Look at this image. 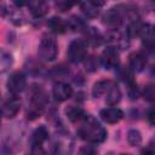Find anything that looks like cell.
<instances>
[{"instance_id":"1","label":"cell","mask_w":155,"mask_h":155,"mask_svg":"<svg viewBox=\"0 0 155 155\" xmlns=\"http://www.w3.org/2000/svg\"><path fill=\"white\" fill-rule=\"evenodd\" d=\"M78 134L81 139L88 143H93V144L102 143L107 138L105 128L92 115L84 116V119L81 120V125L78 130Z\"/></svg>"},{"instance_id":"2","label":"cell","mask_w":155,"mask_h":155,"mask_svg":"<svg viewBox=\"0 0 155 155\" xmlns=\"http://www.w3.org/2000/svg\"><path fill=\"white\" fill-rule=\"evenodd\" d=\"M47 102H48V98H47V94L44 91V88L41 86L34 85L31 88L30 102H29V105L27 109V117L29 120H35V119L40 117Z\"/></svg>"},{"instance_id":"3","label":"cell","mask_w":155,"mask_h":155,"mask_svg":"<svg viewBox=\"0 0 155 155\" xmlns=\"http://www.w3.org/2000/svg\"><path fill=\"white\" fill-rule=\"evenodd\" d=\"M38 56L44 62H52L58 56L57 41L51 36H44L38 47Z\"/></svg>"},{"instance_id":"4","label":"cell","mask_w":155,"mask_h":155,"mask_svg":"<svg viewBox=\"0 0 155 155\" xmlns=\"http://www.w3.org/2000/svg\"><path fill=\"white\" fill-rule=\"evenodd\" d=\"M125 19V5H116L111 8H109L104 16H103V23L111 28V29H117Z\"/></svg>"},{"instance_id":"5","label":"cell","mask_w":155,"mask_h":155,"mask_svg":"<svg viewBox=\"0 0 155 155\" xmlns=\"http://www.w3.org/2000/svg\"><path fill=\"white\" fill-rule=\"evenodd\" d=\"M68 58L73 63H80L84 62L87 57V45L84 40L75 39L73 40L68 46Z\"/></svg>"},{"instance_id":"6","label":"cell","mask_w":155,"mask_h":155,"mask_svg":"<svg viewBox=\"0 0 155 155\" xmlns=\"http://www.w3.org/2000/svg\"><path fill=\"white\" fill-rule=\"evenodd\" d=\"M6 86L12 94H19L27 87V76L22 71H15L10 75Z\"/></svg>"},{"instance_id":"7","label":"cell","mask_w":155,"mask_h":155,"mask_svg":"<svg viewBox=\"0 0 155 155\" xmlns=\"http://www.w3.org/2000/svg\"><path fill=\"white\" fill-rule=\"evenodd\" d=\"M101 61V64L110 70V69H114V68H117L119 67V63H120V54H119V50H116L115 47H111V46H108L103 52H102V56L99 58Z\"/></svg>"},{"instance_id":"8","label":"cell","mask_w":155,"mask_h":155,"mask_svg":"<svg viewBox=\"0 0 155 155\" xmlns=\"http://www.w3.org/2000/svg\"><path fill=\"white\" fill-rule=\"evenodd\" d=\"M73 151V140L69 134H61L52 145V155H70Z\"/></svg>"},{"instance_id":"9","label":"cell","mask_w":155,"mask_h":155,"mask_svg":"<svg viewBox=\"0 0 155 155\" xmlns=\"http://www.w3.org/2000/svg\"><path fill=\"white\" fill-rule=\"evenodd\" d=\"M48 136H50V133H48V130L44 126V125H41V126H39L34 132H33V134H31V144H33V154H36V153H42V144L48 139Z\"/></svg>"},{"instance_id":"10","label":"cell","mask_w":155,"mask_h":155,"mask_svg":"<svg viewBox=\"0 0 155 155\" xmlns=\"http://www.w3.org/2000/svg\"><path fill=\"white\" fill-rule=\"evenodd\" d=\"M19 109H21V99L17 97H11L7 101H5L0 107V114L6 119H12L18 114Z\"/></svg>"},{"instance_id":"11","label":"cell","mask_w":155,"mask_h":155,"mask_svg":"<svg viewBox=\"0 0 155 155\" xmlns=\"http://www.w3.org/2000/svg\"><path fill=\"white\" fill-rule=\"evenodd\" d=\"M137 36H139L143 41V44L153 48L154 46V40H155V33H154V27L150 23H139L138 29H137Z\"/></svg>"},{"instance_id":"12","label":"cell","mask_w":155,"mask_h":155,"mask_svg":"<svg viewBox=\"0 0 155 155\" xmlns=\"http://www.w3.org/2000/svg\"><path fill=\"white\" fill-rule=\"evenodd\" d=\"M52 94H53V97H54L56 101L64 102V101H67V99H69L71 97L73 88H71V86L69 84L58 81L52 87Z\"/></svg>"},{"instance_id":"13","label":"cell","mask_w":155,"mask_h":155,"mask_svg":"<svg viewBox=\"0 0 155 155\" xmlns=\"http://www.w3.org/2000/svg\"><path fill=\"white\" fill-rule=\"evenodd\" d=\"M99 116L107 124H116L124 117V111L120 108L109 107V108L102 109L99 111Z\"/></svg>"},{"instance_id":"14","label":"cell","mask_w":155,"mask_h":155,"mask_svg":"<svg viewBox=\"0 0 155 155\" xmlns=\"http://www.w3.org/2000/svg\"><path fill=\"white\" fill-rule=\"evenodd\" d=\"M84 38H85V44L91 45V46H99L104 41L103 34L94 27H86L84 30Z\"/></svg>"},{"instance_id":"15","label":"cell","mask_w":155,"mask_h":155,"mask_svg":"<svg viewBox=\"0 0 155 155\" xmlns=\"http://www.w3.org/2000/svg\"><path fill=\"white\" fill-rule=\"evenodd\" d=\"M128 64L133 73L134 71L139 73V71L144 70V68L147 65V57L142 52H133L128 57Z\"/></svg>"},{"instance_id":"16","label":"cell","mask_w":155,"mask_h":155,"mask_svg":"<svg viewBox=\"0 0 155 155\" xmlns=\"http://www.w3.org/2000/svg\"><path fill=\"white\" fill-rule=\"evenodd\" d=\"M104 5V2L102 1H86V2H81L80 7L82 13L88 17V18H94L99 15V8Z\"/></svg>"},{"instance_id":"17","label":"cell","mask_w":155,"mask_h":155,"mask_svg":"<svg viewBox=\"0 0 155 155\" xmlns=\"http://www.w3.org/2000/svg\"><path fill=\"white\" fill-rule=\"evenodd\" d=\"M29 12L35 18H41L48 12V5L45 1H29L27 2Z\"/></svg>"},{"instance_id":"18","label":"cell","mask_w":155,"mask_h":155,"mask_svg":"<svg viewBox=\"0 0 155 155\" xmlns=\"http://www.w3.org/2000/svg\"><path fill=\"white\" fill-rule=\"evenodd\" d=\"M47 27L50 28L51 31L56 33V34H64L68 30V25H67V21L53 16L47 21Z\"/></svg>"},{"instance_id":"19","label":"cell","mask_w":155,"mask_h":155,"mask_svg":"<svg viewBox=\"0 0 155 155\" xmlns=\"http://www.w3.org/2000/svg\"><path fill=\"white\" fill-rule=\"evenodd\" d=\"M113 84L114 82L110 80H101V81L96 82L92 87V96L94 98H99L102 96H105Z\"/></svg>"},{"instance_id":"20","label":"cell","mask_w":155,"mask_h":155,"mask_svg":"<svg viewBox=\"0 0 155 155\" xmlns=\"http://www.w3.org/2000/svg\"><path fill=\"white\" fill-rule=\"evenodd\" d=\"M120 101H121V91H120V88H119L115 84H113L111 87L109 88V91H108L107 94H105V102H107V104H109L110 107H114V105H116Z\"/></svg>"},{"instance_id":"21","label":"cell","mask_w":155,"mask_h":155,"mask_svg":"<svg viewBox=\"0 0 155 155\" xmlns=\"http://www.w3.org/2000/svg\"><path fill=\"white\" fill-rule=\"evenodd\" d=\"M65 115L71 122H78L84 119L85 113H84V109L79 105H69L65 109Z\"/></svg>"},{"instance_id":"22","label":"cell","mask_w":155,"mask_h":155,"mask_svg":"<svg viewBox=\"0 0 155 155\" xmlns=\"http://www.w3.org/2000/svg\"><path fill=\"white\" fill-rule=\"evenodd\" d=\"M119 76H120V79L128 86V88L137 85L136 81H134V78H133V71L131 70L130 67H124V68H121V69L119 70Z\"/></svg>"},{"instance_id":"23","label":"cell","mask_w":155,"mask_h":155,"mask_svg":"<svg viewBox=\"0 0 155 155\" xmlns=\"http://www.w3.org/2000/svg\"><path fill=\"white\" fill-rule=\"evenodd\" d=\"M67 25H68V29H71L73 31H82L86 28L85 22L78 16H71L67 21Z\"/></svg>"},{"instance_id":"24","label":"cell","mask_w":155,"mask_h":155,"mask_svg":"<svg viewBox=\"0 0 155 155\" xmlns=\"http://www.w3.org/2000/svg\"><path fill=\"white\" fill-rule=\"evenodd\" d=\"M12 62H13L12 56H11L10 53H7V52L0 50V74L7 71V70L11 68Z\"/></svg>"},{"instance_id":"25","label":"cell","mask_w":155,"mask_h":155,"mask_svg":"<svg viewBox=\"0 0 155 155\" xmlns=\"http://www.w3.org/2000/svg\"><path fill=\"white\" fill-rule=\"evenodd\" d=\"M127 142L131 147H138L142 144V134L138 130L132 128L127 132Z\"/></svg>"},{"instance_id":"26","label":"cell","mask_w":155,"mask_h":155,"mask_svg":"<svg viewBox=\"0 0 155 155\" xmlns=\"http://www.w3.org/2000/svg\"><path fill=\"white\" fill-rule=\"evenodd\" d=\"M6 16H8L10 21H11L12 23H15L16 25H21V24L24 23V16H23V13H22L19 10H12V8H8Z\"/></svg>"},{"instance_id":"27","label":"cell","mask_w":155,"mask_h":155,"mask_svg":"<svg viewBox=\"0 0 155 155\" xmlns=\"http://www.w3.org/2000/svg\"><path fill=\"white\" fill-rule=\"evenodd\" d=\"M84 63H85L86 70H88V71H96V70H98V67L101 65V61L96 56L86 57L85 61H84Z\"/></svg>"},{"instance_id":"28","label":"cell","mask_w":155,"mask_h":155,"mask_svg":"<svg viewBox=\"0 0 155 155\" xmlns=\"http://www.w3.org/2000/svg\"><path fill=\"white\" fill-rule=\"evenodd\" d=\"M143 96L147 101L149 102H153L154 98H155V88H154V85H148L145 86L144 91H143Z\"/></svg>"},{"instance_id":"29","label":"cell","mask_w":155,"mask_h":155,"mask_svg":"<svg viewBox=\"0 0 155 155\" xmlns=\"http://www.w3.org/2000/svg\"><path fill=\"white\" fill-rule=\"evenodd\" d=\"M54 5L61 12H65V11L70 10L74 6V2H70V1H57Z\"/></svg>"},{"instance_id":"30","label":"cell","mask_w":155,"mask_h":155,"mask_svg":"<svg viewBox=\"0 0 155 155\" xmlns=\"http://www.w3.org/2000/svg\"><path fill=\"white\" fill-rule=\"evenodd\" d=\"M80 155H96V149L91 145H85L80 149Z\"/></svg>"},{"instance_id":"31","label":"cell","mask_w":155,"mask_h":155,"mask_svg":"<svg viewBox=\"0 0 155 155\" xmlns=\"http://www.w3.org/2000/svg\"><path fill=\"white\" fill-rule=\"evenodd\" d=\"M155 151H154V148H153V144H149L148 147H145V149L142 150L140 155H154Z\"/></svg>"},{"instance_id":"32","label":"cell","mask_w":155,"mask_h":155,"mask_svg":"<svg viewBox=\"0 0 155 155\" xmlns=\"http://www.w3.org/2000/svg\"><path fill=\"white\" fill-rule=\"evenodd\" d=\"M148 120L150 122V125H154V109L150 108L148 111Z\"/></svg>"},{"instance_id":"33","label":"cell","mask_w":155,"mask_h":155,"mask_svg":"<svg viewBox=\"0 0 155 155\" xmlns=\"http://www.w3.org/2000/svg\"><path fill=\"white\" fill-rule=\"evenodd\" d=\"M7 11H8V7L4 4L0 2V16H6L7 15Z\"/></svg>"},{"instance_id":"34","label":"cell","mask_w":155,"mask_h":155,"mask_svg":"<svg viewBox=\"0 0 155 155\" xmlns=\"http://www.w3.org/2000/svg\"><path fill=\"white\" fill-rule=\"evenodd\" d=\"M120 155H128V154H120Z\"/></svg>"}]
</instances>
